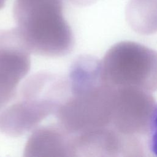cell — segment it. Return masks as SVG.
Here are the masks:
<instances>
[{
  "label": "cell",
  "instance_id": "cell-1",
  "mask_svg": "<svg viewBox=\"0 0 157 157\" xmlns=\"http://www.w3.org/2000/svg\"><path fill=\"white\" fill-rule=\"evenodd\" d=\"M67 79L68 93L55 113L58 124L72 136L111 126L115 88L103 79L101 60L80 56Z\"/></svg>",
  "mask_w": 157,
  "mask_h": 157
},
{
  "label": "cell",
  "instance_id": "cell-2",
  "mask_svg": "<svg viewBox=\"0 0 157 157\" xmlns=\"http://www.w3.org/2000/svg\"><path fill=\"white\" fill-rule=\"evenodd\" d=\"M67 92V78L43 71L31 75L0 111V131L18 137L34 129L46 117L55 114Z\"/></svg>",
  "mask_w": 157,
  "mask_h": 157
},
{
  "label": "cell",
  "instance_id": "cell-3",
  "mask_svg": "<svg viewBox=\"0 0 157 157\" xmlns=\"http://www.w3.org/2000/svg\"><path fill=\"white\" fill-rule=\"evenodd\" d=\"M101 67L103 79L114 88L157 91V51L139 43L125 40L112 45Z\"/></svg>",
  "mask_w": 157,
  "mask_h": 157
},
{
  "label": "cell",
  "instance_id": "cell-4",
  "mask_svg": "<svg viewBox=\"0 0 157 157\" xmlns=\"http://www.w3.org/2000/svg\"><path fill=\"white\" fill-rule=\"evenodd\" d=\"M156 105L150 92L129 87L115 88L111 126L126 136L147 135Z\"/></svg>",
  "mask_w": 157,
  "mask_h": 157
},
{
  "label": "cell",
  "instance_id": "cell-5",
  "mask_svg": "<svg viewBox=\"0 0 157 157\" xmlns=\"http://www.w3.org/2000/svg\"><path fill=\"white\" fill-rule=\"evenodd\" d=\"M30 53L17 30L0 33V111L15 97L30 71Z\"/></svg>",
  "mask_w": 157,
  "mask_h": 157
},
{
  "label": "cell",
  "instance_id": "cell-6",
  "mask_svg": "<svg viewBox=\"0 0 157 157\" xmlns=\"http://www.w3.org/2000/svg\"><path fill=\"white\" fill-rule=\"evenodd\" d=\"M24 156H73L71 136L58 124L36 128L26 142Z\"/></svg>",
  "mask_w": 157,
  "mask_h": 157
},
{
  "label": "cell",
  "instance_id": "cell-7",
  "mask_svg": "<svg viewBox=\"0 0 157 157\" xmlns=\"http://www.w3.org/2000/svg\"><path fill=\"white\" fill-rule=\"evenodd\" d=\"M128 23L136 33H157V0H129L125 10Z\"/></svg>",
  "mask_w": 157,
  "mask_h": 157
},
{
  "label": "cell",
  "instance_id": "cell-8",
  "mask_svg": "<svg viewBox=\"0 0 157 157\" xmlns=\"http://www.w3.org/2000/svg\"><path fill=\"white\" fill-rule=\"evenodd\" d=\"M147 136L148 148L150 151L157 156V104L153 112Z\"/></svg>",
  "mask_w": 157,
  "mask_h": 157
}]
</instances>
